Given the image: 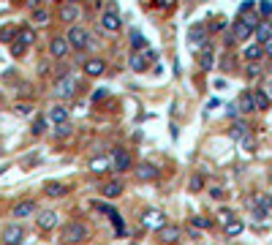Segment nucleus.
Wrapping results in <instances>:
<instances>
[{
	"instance_id": "nucleus-43",
	"label": "nucleus",
	"mask_w": 272,
	"mask_h": 245,
	"mask_svg": "<svg viewBox=\"0 0 272 245\" xmlns=\"http://www.w3.org/2000/svg\"><path fill=\"white\" fill-rule=\"evenodd\" d=\"M264 93H267V98H269V101H272V76L267 79V90H264Z\"/></svg>"
},
{
	"instance_id": "nucleus-15",
	"label": "nucleus",
	"mask_w": 272,
	"mask_h": 245,
	"mask_svg": "<svg viewBox=\"0 0 272 245\" xmlns=\"http://www.w3.org/2000/svg\"><path fill=\"white\" fill-rule=\"evenodd\" d=\"M36 223H38V229H41V231H49V229H55V226H57V213L46 210V213H41V215L36 218Z\"/></svg>"
},
{
	"instance_id": "nucleus-31",
	"label": "nucleus",
	"mask_w": 272,
	"mask_h": 245,
	"mask_svg": "<svg viewBox=\"0 0 272 245\" xmlns=\"http://www.w3.org/2000/svg\"><path fill=\"white\" fill-rule=\"evenodd\" d=\"M14 36H17V28H0V41H6V44H11L14 41Z\"/></svg>"
},
{
	"instance_id": "nucleus-20",
	"label": "nucleus",
	"mask_w": 272,
	"mask_h": 245,
	"mask_svg": "<svg viewBox=\"0 0 272 245\" xmlns=\"http://www.w3.org/2000/svg\"><path fill=\"white\" fill-rule=\"evenodd\" d=\"M250 98H253V109H258V112L269 109V98H267L264 90H250Z\"/></svg>"
},
{
	"instance_id": "nucleus-7",
	"label": "nucleus",
	"mask_w": 272,
	"mask_h": 245,
	"mask_svg": "<svg viewBox=\"0 0 272 245\" xmlns=\"http://www.w3.org/2000/svg\"><path fill=\"white\" fill-rule=\"evenodd\" d=\"M150 60H155V52H152V49H142V52H134V55H131V68H134L136 74H142V71H147Z\"/></svg>"
},
{
	"instance_id": "nucleus-34",
	"label": "nucleus",
	"mask_w": 272,
	"mask_h": 245,
	"mask_svg": "<svg viewBox=\"0 0 272 245\" xmlns=\"http://www.w3.org/2000/svg\"><path fill=\"white\" fill-rule=\"evenodd\" d=\"M245 134H248L245 123H234V125H231V136H234V139H245Z\"/></svg>"
},
{
	"instance_id": "nucleus-1",
	"label": "nucleus",
	"mask_w": 272,
	"mask_h": 245,
	"mask_svg": "<svg viewBox=\"0 0 272 245\" xmlns=\"http://www.w3.org/2000/svg\"><path fill=\"white\" fill-rule=\"evenodd\" d=\"M33 44V30L28 28H22V30H17V36H14V41H11V55L14 57H22L25 52H28V46Z\"/></svg>"
},
{
	"instance_id": "nucleus-30",
	"label": "nucleus",
	"mask_w": 272,
	"mask_h": 245,
	"mask_svg": "<svg viewBox=\"0 0 272 245\" xmlns=\"http://www.w3.org/2000/svg\"><path fill=\"white\" fill-rule=\"evenodd\" d=\"M212 60H215V57H212V49H210V46H207V49L202 52V68H204V71H210L212 65H215V63H212Z\"/></svg>"
},
{
	"instance_id": "nucleus-22",
	"label": "nucleus",
	"mask_w": 272,
	"mask_h": 245,
	"mask_svg": "<svg viewBox=\"0 0 272 245\" xmlns=\"http://www.w3.org/2000/svg\"><path fill=\"white\" fill-rule=\"evenodd\" d=\"M242 57H245L248 63H256V60H261V57H264V49H261V44H250V46H245Z\"/></svg>"
},
{
	"instance_id": "nucleus-44",
	"label": "nucleus",
	"mask_w": 272,
	"mask_h": 245,
	"mask_svg": "<svg viewBox=\"0 0 272 245\" xmlns=\"http://www.w3.org/2000/svg\"><path fill=\"white\" fill-rule=\"evenodd\" d=\"M17 112H19V115H30V107H25V104H22V107H17Z\"/></svg>"
},
{
	"instance_id": "nucleus-23",
	"label": "nucleus",
	"mask_w": 272,
	"mask_h": 245,
	"mask_svg": "<svg viewBox=\"0 0 272 245\" xmlns=\"http://www.w3.org/2000/svg\"><path fill=\"white\" fill-rule=\"evenodd\" d=\"M109 167H112V158H104V155L90 158V172H106Z\"/></svg>"
},
{
	"instance_id": "nucleus-40",
	"label": "nucleus",
	"mask_w": 272,
	"mask_h": 245,
	"mask_svg": "<svg viewBox=\"0 0 272 245\" xmlns=\"http://www.w3.org/2000/svg\"><path fill=\"white\" fill-rule=\"evenodd\" d=\"M261 14H272V3H269V0H261Z\"/></svg>"
},
{
	"instance_id": "nucleus-6",
	"label": "nucleus",
	"mask_w": 272,
	"mask_h": 245,
	"mask_svg": "<svg viewBox=\"0 0 272 245\" xmlns=\"http://www.w3.org/2000/svg\"><path fill=\"white\" fill-rule=\"evenodd\" d=\"M120 25H123V19H120V14H117V3H109V9H106L104 17H101V28L115 33V30H120Z\"/></svg>"
},
{
	"instance_id": "nucleus-18",
	"label": "nucleus",
	"mask_w": 272,
	"mask_h": 245,
	"mask_svg": "<svg viewBox=\"0 0 272 245\" xmlns=\"http://www.w3.org/2000/svg\"><path fill=\"white\" fill-rule=\"evenodd\" d=\"M250 33H253V28H248L242 19H237L234 28H231V38H234V41H245V38H250Z\"/></svg>"
},
{
	"instance_id": "nucleus-28",
	"label": "nucleus",
	"mask_w": 272,
	"mask_h": 245,
	"mask_svg": "<svg viewBox=\"0 0 272 245\" xmlns=\"http://www.w3.org/2000/svg\"><path fill=\"white\" fill-rule=\"evenodd\" d=\"M191 226H194V229H210L212 221H210V218H204V215H194V218H191Z\"/></svg>"
},
{
	"instance_id": "nucleus-16",
	"label": "nucleus",
	"mask_w": 272,
	"mask_h": 245,
	"mask_svg": "<svg viewBox=\"0 0 272 245\" xmlns=\"http://www.w3.org/2000/svg\"><path fill=\"white\" fill-rule=\"evenodd\" d=\"M33 213H36V202H30V199L17 202L14 210H11V215H14V218H25V215H33Z\"/></svg>"
},
{
	"instance_id": "nucleus-14",
	"label": "nucleus",
	"mask_w": 272,
	"mask_h": 245,
	"mask_svg": "<svg viewBox=\"0 0 272 245\" xmlns=\"http://www.w3.org/2000/svg\"><path fill=\"white\" fill-rule=\"evenodd\" d=\"M46 120L55 123V125L68 123V107H52L49 112H46Z\"/></svg>"
},
{
	"instance_id": "nucleus-19",
	"label": "nucleus",
	"mask_w": 272,
	"mask_h": 245,
	"mask_svg": "<svg viewBox=\"0 0 272 245\" xmlns=\"http://www.w3.org/2000/svg\"><path fill=\"white\" fill-rule=\"evenodd\" d=\"M44 191H46V196H55V199H57V196H65V194H68V185H65V183H57V180H49V183L44 185Z\"/></svg>"
},
{
	"instance_id": "nucleus-29",
	"label": "nucleus",
	"mask_w": 272,
	"mask_h": 245,
	"mask_svg": "<svg viewBox=\"0 0 272 245\" xmlns=\"http://www.w3.org/2000/svg\"><path fill=\"white\" fill-rule=\"evenodd\" d=\"M46 19H49V11L46 9H33V22L36 25H46Z\"/></svg>"
},
{
	"instance_id": "nucleus-26",
	"label": "nucleus",
	"mask_w": 272,
	"mask_h": 245,
	"mask_svg": "<svg viewBox=\"0 0 272 245\" xmlns=\"http://www.w3.org/2000/svg\"><path fill=\"white\" fill-rule=\"evenodd\" d=\"M237 109H240V112H253V98H250V93H242V96H240Z\"/></svg>"
},
{
	"instance_id": "nucleus-25",
	"label": "nucleus",
	"mask_w": 272,
	"mask_h": 245,
	"mask_svg": "<svg viewBox=\"0 0 272 245\" xmlns=\"http://www.w3.org/2000/svg\"><path fill=\"white\" fill-rule=\"evenodd\" d=\"M242 229H245V223L234 218V221H229V223H226V237H237V234H242Z\"/></svg>"
},
{
	"instance_id": "nucleus-2",
	"label": "nucleus",
	"mask_w": 272,
	"mask_h": 245,
	"mask_svg": "<svg viewBox=\"0 0 272 245\" xmlns=\"http://www.w3.org/2000/svg\"><path fill=\"white\" fill-rule=\"evenodd\" d=\"M65 41H68L71 49L84 52V49L90 46V33L84 30V28H71V30H68V36H65Z\"/></svg>"
},
{
	"instance_id": "nucleus-8",
	"label": "nucleus",
	"mask_w": 272,
	"mask_h": 245,
	"mask_svg": "<svg viewBox=\"0 0 272 245\" xmlns=\"http://www.w3.org/2000/svg\"><path fill=\"white\" fill-rule=\"evenodd\" d=\"M142 223H144V229H161V226H166V218H163L161 210H147V213L142 215Z\"/></svg>"
},
{
	"instance_id": "nucleus-11",
	"label": "nucleus",
	"mask_w": 272,
	"mask_h": 245,
	"mask_svg": "<svg viewBox=\"0 0 272 245\" xmlns=\"http://www.w3.org/2000/svg\"><path fill=\"white\" fill-rule=\"evenodd\" d=\"M57 14H60V19H63V22H74V19H79V17H82V9H79L76 3H63Z\"/></svg>"
},
{
	"instance_id": "nucleus-42",
	"label": "nucleus",
	"mask_w": 272,
	"mask_h": 245,
	"mask_svg": "<svg viewBox=\"0 0 272 245\" xmlns=\"http://www.w3.org/2000/svg\"><path fill=\"white\" fill-rule=\"evenodd\" d=\"M101 98H106V90H96V96H93V101H101Z\"/></svg>"
},
{
	"instance_id": "nucleus-17",
	"label": "nucleus",
	"mask_w": 272,
	"mask_h": 245,
	"mask_svg": "<svg viewBox=\"0 0 272 245\" xmlns=\"http://www.w3.org/2000/svg\"><path fill=\"white\" fill-rule=\"evenodd\" d=\"M125 191V185H123V180H112V183H106L104 188H101V194L106 196V199H117Z\"/></svg>"
},
{
	"instance_id": "nucleus-36",
	"label": "nucleus",
	"mask_w": 272,
	"mask_h": 245,
	"mask_svg": "<svg viewBox=\"0 0 272 245\" xmlns=\"http://www.w3.org/2000/svg\"><path fill=\"white\" fill-rule=\"evenodd\" d=\"M55 134H57V139H63V136H68L71 134V128H68V123H63V125H55Z\"/></svg>"
},
{
	"instance_id": "nucleus-35",
	"label": "nucleus",
	"mask_w": 272,
	"mask_h": 245,
	"mask_svg": "<svg viewBox=\"0 0 272 245\" xmlns=\"http://www.w3.org/2000/svg\"><path fill=\"white\" fill-rule=\"evenodd\" d=\"M90 207L93 210H101V213H106V215H115L117 213L115 207H109V204H104V202H90Z\"/></svg>"
},
{
	"instance_id": "nucleus-39",
	"label": "nucleus",
	"mask_w": 272,
	"mask_h": 245,
	"mask_svg": "<svg viewBox=\"0 0 272 245\" xmlns=\"http://www.w3.org/2000/svg\"><path fill=\"white\" fill-rule=\"evenodd\" d=\"M261 49H264V55H272V36H269L267 41L261 44Z\"/></svg>"
},
{
	"instance_id": "nucleus-5",
	"label": "nucleus",
	"mask_w": 272,
	"mask_h": 245,
	"mask_svg": "<svg viewBox=\"0 0 272 245\" xmlns=\"http://www.w3.org/2000/svg\"><path fill=\"white\" fill-rule=\"evenodd\" d=\"M52 93H55L57 98H63V101H68V98H74V93H76V82L71 76H60L55 82V88H52Z\"/></svg>"
},
{
	"instance_id": "nucleus-24",
	"label": "nucleus",
	"mask_w": 272,
	"mask_h": 245,
	"mask_svg": "<svg viewBox=\"0 0 272 245\" xmlns=\"http://www.w3.org/2000/svg\"><path fill=\"white\" fill-rule=\"evenodd\" d=\"M131 49H134V52H142V49H147V38H144L139 30H134V33H131Z\"/></svg>"
},
{
	"instance_id": "nucleus-3",
	"label": "nucleus",
	"mask_w": 272,
	"mask_h": 245,
	"mask_svg": "<svg viewBox=\"0 0 272 245\" xmlns=\"http://www.w3.org/2000/svg\"><path fill=\"white\" fill-rule=\"evenodd\" d=\"M0 240H3V245H22V240H25V226H22V223H9V226H3V231H0Z\"/></svg>"
},
{
	"instance_id": "nucleus-12",
	"label": "nucleus",
	"mask_w": 272,
	"mask_h": 245,
	"mask_svg": "<svg viewBox=\"0 0 272 245\" xmlns=\"http://www.w3.org/2000/svg\"><path fill=\"white\" fill-rule=\"evenodd\" d=\"M158 237H161V242H166V245L177 242V240H180V226H171V223H166V226L158 229Z\"/></svg>"
},
{
	"instance_id": "nucleus-33",
	"label": "nucleus",
	"mask_w": 272,
	"mask_h": 245,
	"mask_svg": "<svg viewBox=\"0 0 272 245\" xmlns=\"http://www.w3.org/2000/svg\"><path fill=\"white\" fill-rule=\"evenodd\" d=\"M188 188H191V194L202 191V188H204V177H202V175H194V177H191V183H188Z\"/></svg>"
},
{
	"instance_id": "nucleus-4",
	"label": "nucleus",
	"mask_w": 272,
	"mask_h": 245,
	"mask_svg": "<svg viewBox=\"0 0 272 245\" xmlns=\"http://www.w3.org/2000/svg\"><path fill=\"white\" fill-rule=\"evenodd\" d=\"M84 237H87V226H84V223L68 221V223L63 226V240H65V242H82Z\"/></svg>"
},
{
	"instance_id": "nucleus-21",
	"label": "nucleus",
	"mask_w": 272,
	"mask_h": 245,
	"mask_svg": "<svg viewBox=\"0 0 272 245\" xmlns=\"http://www.w3.org/2000/svg\"><path fill=\"white\" fill-rule=\"evenodd\" d=\"M104 71H106V63L101 60V57H96V60H87V63H84V74H87V76H101Z\"/></svg>"
},
{
	"instance_id": "nucleus-13",
	"label": "nucleus",
	"mask_w": 272,
	"mask_h": 245,
	"mask_svg": "<svg viewBox=\"0 0 272 245\" xmlns=\"http://www.w3.org/2000/svg\"><path fill=\"white\" fill-rule=\"evenodd\" d=\"M136 177H139V180H144V183L155 180V177H158V167H155V164H150V161L139 164V167H136Z\"/></svg>"
},
{
	"instance_id": "nucleus-38",
	"label": "nucleus",
	"mask_w": 272,
	"mask_h": 245,
	"mask_svg": "<svg viewBox=\"0 0 272 245\" xmlns=\"http://www.w3.org/2000/svg\"><path fill=\"white\" fill-rule=\"evenodd\" d=\"M41 3H44V0H25V9H41Z\"/></svg>"
},
{
	"instance_id": "nucleus-9",
	"label": "nucleus",
	"mask_w": 272,
	"mask_h": 245,
	"mask_svg": "<svg viewBox=\"0 0 272 245\" xmlns=\"http://www.w3.org/2000/svg\"><path fill=\"white\" fill-rule=\"evenodd\" d=\"M112 167H115V172H128V169H131V155H128V150L117 147L115 153H112Z\"/></svg>"
},
{
	"instance_id": "nucleus-37",
	"label": "nucleus",
	"mask_w": 272,
	"mask_h": 245,
	"mask_svg": "<svg viewBox=\"0 0 272 245\" xmlns=\"http://www.w3.org/2000/svg\"><path fill=\"white\" fill-rule=\"evenodd\" d=\"M221 221H223V226H226L229 221H234V213H231V210H221Z\"/></svg>"
},
{
	"instance_id": "nucleus-32",
	"label": "nucleus",
	"mask_w": 272,
	"mask_h": 245,
	"mask_svg": "<svg viewBox=\"0 0 272 245\" xmlns=\"http://www.w3.org/2000/svg\"><path fill=\"white\" fill-rule=\"evenodd\" d=\"M44 131H46V117H44V115H38V117H36V123H33V134L41 136Z\"/></svg>"
},
{
	"instance_id": "nucleus-41",
	"label": "nucleus",
	"mask_w": 272,
	"mask_h": 245,
	"mask_svg": "<svg viewBox=\"0 0 272 245\" xmlns=\"http://www.w3.org/2000/svg\"><path fill=\"white\" fill-rule=\"evenodd\" d=\"M210 194H212V199H223V188H212Z\"/></svg>"
},
{
	"instance_id": "nucleus-45",
	"label": "nucleus",
	"mask_w": 272,
	"mask_h": 245,
	"mask_svg": "<svg viewBox=\"0 0 272 245\" xmlns=\"http://www.w3.org/2000/svg\"><path fill=\"white\" fill-rule=\"evenodd\" d=\"M71 3H76V0H71Z\"/></svg>"
},
{
	"instance_id": "nucleus-10",
	"label": "nucleus",
	"mask_w": 272,
	"mask_h": 245,
	"mask_svg": "<svg viewBox=\"0 0 272 245\" xmlns=\"http://www.w3.org/2000/svg\"><path fill=\"white\" fill-rule=\"evenodd\" d=\"M68 49H71V46H68V41H65V36H55L49 41L52 57H65V55H68Z\"/></svg>"
},
{
	"instance_id": "nucleus-27",
	"label": "nucleus",
	"mask_w": 272,
	"mask_h": 245,
	"mask_svg": "<svg viewBox=\"0 0 272 245\" xmlns=\"http://www.w3.org/2000/svg\"><path fill=\"white\" fill-rule=\"evenodd\" d=\"M269 36H272V28H269L267 22H261V25H258V28H256V38H258V44H264V41H267Z\"/></svg>"
}]
</instances>
